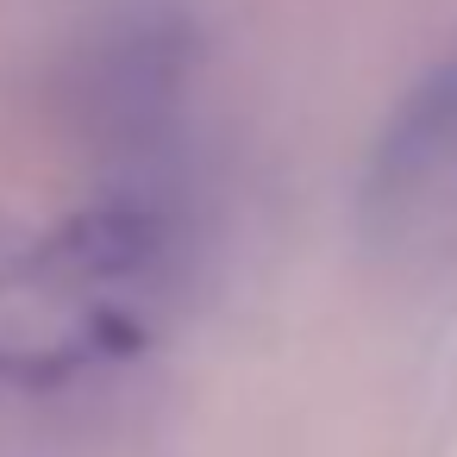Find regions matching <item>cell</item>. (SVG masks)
Masks as SVG:
<instances>
[{"mask_svg": "<svg viewBox=\"0 0 457 457\" xmlns=\"http://www.w3.org/2000/svg\"><path fill=\"white\" fill-rule=\"evenodd\" d=\"M363 238L413 270L457 257V57L382 126L363 170Z\"/></svg>", "mask_w": 457, "mask_h": 457, "instance_id": "obj_1", "label": "cell"}, {"mask_svg": "<svg viewBox=\"0 0 457 457\" xmlns=\"http://www.w3.org/2000/svg\"><path fill=\"white\" fill-rule=\"evenodd\" d=\"M157 251H163V220L151 207L120 201V207H101V213L76 220L57 245H45V263L63 270V276H82V282H95V276L107 282V276L145 270Z\"/></svg>", "mask_w": 457, "mask_h": 457, "instance_id": "obj_2", "label": "cell"}]
</instances>
